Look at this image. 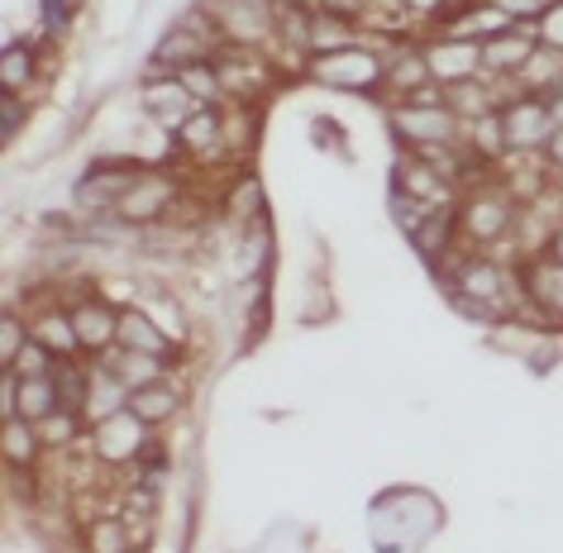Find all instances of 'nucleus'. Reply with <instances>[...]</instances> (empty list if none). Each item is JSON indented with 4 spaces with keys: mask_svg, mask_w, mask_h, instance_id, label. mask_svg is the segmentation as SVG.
<instances>
[{
    "mask_svg": "<svg viewBox=\"0 0 563 553\" xmlns=\"http://www.w3.org/2000/svg\"><path fill=\"white\" fill-rule=\"evenodd\" d=\"M440 530V506H434L430 491H391L377 501L373 510V534H377V549H416Z\"/></svg>",
    "mask_w": 563,
    "mask_h": 553,
    "instance_id": "1",
    "label": "nucleus"
},
{
    "mask_svg": "<svg viewBox=\"0 0 563 553\" xmlns=\"http://www.w3.org/2000/svg\"><path fill=\"white\" fill-rule=\"evenodd\" d=\"M516 215H520V201L511 191L501 187H473L468 191V201L459 206V239L468 244V253H492V248H501L506 239H511L516 230Z\"/></svg>",
    "mask_w": 563,
    "mask_h": 553,
    "instance_id": "2",
    "label": "nucleus"
},
{
    "mask_svg": "<svg viewBox=\"0 0 563 553\" xmlns=\"http://www.w3.org/2000/svg\"><path fill=\"white\" fill-rule=\"evenodd\" d=\"M306 77L330 91H373V87H383V77H387V53H377L368 38H363L354 48L311 58L306 63Z\"/></svg>",
    "mask_w": 563,
    "mask_h": 553,
    "instance_id": "3",
    "label": "nucleus"
},
{
    "mask_svg": "<svg viewBox=\"0 0 563 553\" xmlns=\"http://www.w3.org/2000/svg\"><path fill=\"white\" fill-rule=\"evenodd\" d=\"M387 120L401 148L463 144V120L449 110V101H391Z\"/></svg>",
    "mask_w": 563,
    "mask_h": 553,
    "instance_id": "4",
    "label": "nucleus"
},
{
    "mask_svg": "<svg viewBox=\"0 0 563 553\" xmlns=\"http://www.w3.org/2000/svg\"><path fill=\"white\" fill-rule=\"evenodd\" d=\"M181 181L167 173V167H144L139 181L124 191V201L115 206V220L130 224V230H148V224L173 220V210L181 206Z\"/></svg>",
    "mask_w": 563,
    "mask_h": 553,
    "instance_id": "5",
    "label": "nucleus"
},
{
    "mask_svg": "<svg viewBox=\"0 0 563 553\" xmlns=\"http://www.w3.org/2000/svg\"><path fill=\"white\" fill-rule=\"evenodd\" d=\"M139 173H144V163L139 158H120V163H91L87 173L77 177L73 187V201H77V215H115V206L124 201V191L139 181Z\"/></svg>",
    "mask_w": 563,
    "mask_h": 553,
    "instance_id": "6",
    "label": "nucleus"
},
{
    "mask_svg": "<svg viewBox=\"0 0 563 553\" xmlns=\"http://www.w3.org/2000/svg\"><path fill=\"white\" fill-rule=\"evenodd\" d=\"M501 139H506V153H540L549 144V134L559 130L554 115H549V101L544 96H511L501 110Z\"/></svg>",
    "mask_w": 563,
    "mask_h": 553,
    "instance_id": "7",
    "label": "nucleus"
},
{
    "mask_svg": "<svg viewBox=\"0 0 563 553\" xmlns=\"http://www.w3.org/2000/svg\"><path fill=\"white\" fill-rule=\"evenodd\" d=\"M87 439H91V453H96V463H101V467H130L139 453H144V444L153 439V430L134 416L130 406H124L120 416L91 424Z\"/></svg>",
    "mask_w": 563,
    "mask_h": 553,
    "instance_id": "8",
    "label": "nucleus"
},
{
    "mask_svg": "<svg viewBox=\"0 0 563 553\" xmlns=\"http://www.w3.org/2000/svg\"><path fill=\"white\" fill-rule=\"evenodd\" d=\"M391 191H401V196H411V201H426L434 210H454L459 201V187L449 177H440L434 167L420 158V153L411 148H401L397 153V167H391Z\"/></svg>",
    "mask_w": 563,
    "mask_h": 553,
    "instance_id": "9",
    "label": "nucleus"
},
{
    "mask_svg": "<svg viewBox=\"0 0 563 553\" xmlns=\"http://www.w3.org/2000/svg\"><path fill=\"white\" fill-rule=\"evenodd\" d=\"M520 281H526V301H530V324H563V263L554 253L520 263Z\"/></svg>",
    "mask_w": 563,
    "mask_h": 553,
    "instance_id": "10",
    "label": "nucleus"
},
{
    "mask_svg": "<svg viewBox=\"0 0 563 553\" xmlns=\"http://www.w3.org/2000/svg\"><path fill=\"white\" fill-rule=\"evenodd\" d=\"M426 48V67L430 77L440 81V87H459V81H473L483 77V44H473V38H454V34H440L430 38Z\"/></svg>",
    "mask_w": 563,
    "mask_h": 553,
    "instance_id": "11",
    "label": "nucleus"
},
{
    "mask_svg": "<svg viewBox=\"0 0 563 553\" xmlns=\"http://www.w3.org/2000/svg\"><path fill=\"white\" fill-rule=\"evenodd\" d=\"M173 144L181 158H216V153H224V106H196L177 124Z\"/></svg>",
    "mask_w": 563,
    "mask_h": 553,
    "instance_id": "12",
    "label": "nucleus"
},
{
    "mask_svg": "<svg viewBox=\"0 0 563 553\" xmlns=\"http://www.w3.org/2000/svg\"><path fill=\"white\" fill-rule=\"evenodd\" d=\"M534 48H540V38H534V30H520V24H516V30H506V34H492L483 44V77L516 81Z\"/></svg>",
    "mask_w": 563,
    "mask_h": 553,
    "instance_id": "13",
    "label": "nucleus"
},
{
    "mask_svg": "<svg viewBox=\"0 0 563 553\" xmlns=\"http://www.w3.org/2000/svg\"><path fill=\"white\" fill-rule=\"evenodd\" d=\"M139 106H144L148 124H158V130H167V134H177V124L196 110L191 91L181 87L177 77H158V81H148V87L139 91Z\"/></svg>",
    "mask_w": 563,
    "mask_h": 553,
    "instance_id": "14",
    "label": "nucleus"
},
{
    "mask_svg": "<svg viewBox=\"0 0 563 553\" xmlns=\"http://www.w3.org/2000/svg\"><path fill=\"white\" fill-rule=\"evenodd\" d=\"M120 349H134V353H153V358H167V363H181V344L163 334V324L148 316L144 306H124L120 310Z\"/></svg>",
    "mask_w": 563,
    "mask_h": 553,
    "instance_id": "15",
    "label": "nucleus"
},
{
    "mask_svg": "<svg viewBox=\"0 0 563 553\" xmlns=\"http://www.w3.org/2000/svg\"><path fill=\"white\" fill-rule=\"evenodd\" d=\"M73 324H77V339H81V353H87V358H101L106 349L120 344V310L96 301V296L73 306Z\"/></svg>",
    "mask_w": 563,
    "mask_h": 553,
    "instance_id": "16",
    "label": "nucleus"
},
{
    "mask_svg": "<svg viewBox=\"0 0 563 553\" xmlns=\"http://www.w3.org/2000/svg\"><path fill=\"white\" fill-rule=\"evenodd\" d=\"M130 406V387L110 373L101 358L87 363V401H81V416H87V430L91 424H101L110 416H120V410Z\"/></svg>",
    "mask_w": 563,
    "mask_h": 553,
    "instance_id": "17",
    "label": "nucleus"
},
{
    "mask_svg": "<svg viewBox=\"0 0 563 553\" xmlns=\"http://www.w3.org/2000/svg\"><path fill=\"white\" fill-rule=\"evenodd\" d=\"M181 406H187V391L177 387L173 373L158 377V381H148V387H134L130 391V410L148 424V430H163L173 416H181Z\"/></svg>",
    "mask_w": 563,
    "mask_h": 553,
    "instance_id": "18",
    "label": "nucleus"
},
{
    "mask_svg": "<svg viewBox=\"0 0 563 553\" xmlns=\"http://www.w3.org/2000/svg\"><path fill=\"white\" fill-rule=\"evenodd\" d=\"M30 330H34V339L44 344L48 353H58V363L63 358H87L81 353V339H77V324H73V310L67 306H44V310H30Z\"/></svg>",
    "mask_w": 563,
    "mask_h": 553,
    "instance_id": "19",
    "label": "nucleus"
},
{
    "mask_svg": "<svg viewBox=\"0 0 563 553\" xmlns=\"http://www.w3.org/2000/svg\"><path fill=\"white\" fill-rule=\"evenodd\" d=\"M383 87L397 96V101H411L416 91L434 87L430 67H426V48H420V44H397V48H391V53H387V77H383Z\"/></svg>",
    "mask_w": 563,
    "mask_h": 553,
    "instance_id": "20",
    "label": "nucleus"
},
{
    "mask_svg": "<svg viewBox=\"0 0 563 553\" xmlns=\"http://www.w3.org/2000/svg\"><path fill=\"white\" fill-rule=\"evenodd\" d=\"M0 453H5V467H15V473H34L38 458H44V439H38V424L10 416L5 430H0Z\"/></svg>",
    "mask_w": 563,
    "mask_h": 553,
    "instance_id": "21",
    "label": "nucleus"
},
{
    "mask_svg": "<svg viewBox=\"0 0 563 553\" xmlns=\"http://www.w3.org/2000/svg\"><path fill=\"white\" fill-rule=\"evenodd\" d=\"M15 377H20V373H15ZM58 406H63L58 377H20V387H15V416H20V420L44 424Z\"/></svg>",
    "mask_w": 563,
    "mask_h": 553,
    "instance_id": "22",
    "label": "nucleus"
},
{
    "mask_svg": "<svg viewBox=\"0 0 563 553\" xmlns=\"http://www.w3.org/2000/svg\"><path fill=\"white\" fill-rule=\"evenodd\" d=\"M363 44V30L344 15H330V10H311V58L320 53H340V48H354Z\"/></svg>",
    "mask_w": 563,
    "mask_h": 553,
    "instance_id": "23",
    "label": "nucleus"
},
{
    "mask_svg": "<svg viewBox=\"0 0 563 553\" xmlns=\"http://www.w3.org/2000/svg\"><path fill=\"white\" fill-rule=\"evenodd\" d=\"M81 553H134V534L124 516H91L81 534Z\"/></svg>",
    "mask_w": 563,
    "mask_h": 553,
    "instance_id": "24",
    "label": "nucleus"
},
{
    "mask_svg": "<svg viewBox=\"0 0 563 553\" xmlns=\"http://www.w3.org/2000/svg\"><path fill=\"white\" fill-rule=\"evenodd\" d=\"M224 215L234 220V230L244 234L249 224H258L267 220V206H263V187H258V177H239L230 196H224Z\"/></svg>",
    "mask_w": 563,
    "mask_h": 553,
    "instance_id": "25",
    "label": "nucleus"
},
{
    "mask_svg": "<svg viewBox=\"0 0 563 553\" xmlns=\"http://www.w3.org/2000/svg\"><path fill=\"white\" fill-rule=\"evenodd\" d=\"M0 81H5L10 96H24L30 87H38V53L30 44H10L5 58H0Z\"/></svg>",
    "mask_w": 563,
    "mask_h": 553,
    "instance_id": "26",
    "label": "nucleus"
},
{
    "mask_svg": "<svg viewBox=\"0 0 563 553\" xmlns=\"http://www.w3.org/2000/svg\"><path fill=\"white\" fill-rule=\"evenodd\" d=\"M81 424H87V416H81V410L58 406L44 424H38V439H44V449H48V453H63V449L81 444Z\"/></svg>",
    "mask_w": 563,
    "mask_h": 553,
    "instance_id": "27",
    "label": "nucleus"
},
{
    "mask_svg": "<svg viewBox=\"0 0 563 553\" xmlns=\"http://www.w3.org/2000/svg\"><path fill=\"white\" fill-rule=\"evenodd\" d=\"M181 87L191 91V101L196 106H230V96H224L220 87V73H216V63H196V67H181V73H173Z\"/></svg>",
    "mask_w": 563,
    "mask_h": 553,
    "instance_id": "28",
    "label": "nucleus"
},
{
    "mask_svg": "<svg viewBox=\"0 0 563 553\" xmlns=\"http://www.w3.org/2000/svg\"><path fill=\"white\" fill-rule=\"evenodd\" d=\"M34 339V330H30V320L20 316V310H10L5 316V324H0V367H10L24 353V344Z\"/></svg>",
    "mask_w": 563,
    "mask_h": 553,
    "instance_id": "29",
    "label": "nucleus"
},
{
    "mask_svg": "<svg viewBox=\"0 0 563 553\" xmlns=\"http://www.w3.org/2000/svg\"><path fill=\"white\" fill-rule=\"evenodd\" d=\"M10 373H20V377H53V373H58V353H48L38 339H30L20 358L10 363Z\"/></svg>",
    "mask_w": 563,
    "mask_h": 553,
    "instance_id": "30",
    "label": "nucleus"
},
{
    "mask_svg": "<svg viewBox=\"0 0 563 553\" xmlns=\"http://www.w3.org/2000/svg\"><path fill=\"white\" fill-rule=\"evenodd\" d=\"M144 310L163 324V334L173 339V344H187V320H181V306L173 296H153V301H144Z\"/></svg>",
    "mask_w": 563,
    "mask_h": 553,
    "instance_id": "31",
    "label": "nucleus"
},
{
    "mask_svg": "<svg viewBox=\"0 0 563 553\" xmlns=\"http://www.w3.org/2000/svg\"><path fill=\"white\" fill-rule=\"evenodd\" d=\"M487 5H497L506 20L520 24V30H534V24H540V15H544L549 5H554V0H487Z\"/></svg>",
    "mask_w": 563,
    "mask_h": 553,
    "instance_id": "32",
    "label": "nucleus"
},
{
    "mask_svg": "<svg viewBox=\"0 0 563 553\" xmlns=\"http://www.w3.org/2000/svg\"><path fill=\"white\" fill-rule=\"evenodd\" d=\"M24 124H30V106H24V96H0V139H20L24 134Z\"/></svg>",
    "mask_w": 563,
    "mask_h": 553,
    "instance_id": "33",
    "label": "nucleus"
},
{
    "mask_svg": "<svg viewBox=\"0 0 563 553\" xmlns=\"http://www.w3.org/2000/svg\"><path fill=\"white\" fill-rule=\"evenodd\" d=\"M534 38H540L544 48H559L563 53V0H554V5L540 15V24H534Z\"/></svg>",
    "mask_w": 563,
    "mask_h": 553,
    "instance_id": "34",
    "label": "nucleus"
},
{
    "mask_svg": "<svg viewBox=\"0 0 563 553\" xmlns=\"http://www.w3.org/2000/svg\"><path fill=\"white\" fill-rule=\"evenodd\" d=\"M81 10H87V0H48V20H53V30H63L67 20H77Z\"/></svg>",
    "mask_w": 563,
    "mask_h": 553,
    "instance_id": "35",
    "label": "nucleus"
},
{
    "mask_svg": "<svg viewBox=\"0 0 563 553\" xmlns=\"http://www.w3.org/2000/svg\"><path fill=\"white\" fill-rule=\"evenodd\" d=\"M544 163H549V167H554V173L563 177V124H559L554 134H549V144H544Z\"/></svg>",
    "mask_w": 563,
    "mask_h": 553,
    "instance_id": "36",
    "label": "nucleus"
},
{
    "mask_svg": "<svg viewBox=\"0 0 563 553\" xmlns=\"http://www.w3.org/2000/svg\"><path fill=\"white\" fill-rule=\"evenodd\" d=\"M554 258L563 263V224H559V234H554Z\"/></svg>",
    "mask_w": 563,
    "mask_h": 553,
    "instance_id": "37",
    "label": "nucleus"
}]
</instances>
